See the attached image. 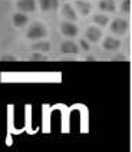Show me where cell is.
Wrapping results in <instances>:
<instances>
[{
  "mask_svg": "<svg viewBox=\"0 0 132 152\" xmlns=\"http://www.w3.org/2000/svg\"><path fill=\"white\" fill-rule=\"evenodd\" d=\"M46 36H48V29L40 22H34L27 29V37L32 39V40H40Z\"/></svg>",
  "mask_w": 132,
  "mask_h": 152,
  "instance_id": "1",
  "label": "cell"
},
{
  "mask_svg": "<svg viewBox=\"0 0 132 152\" xmlns=\"http://www.w3.org/2000/svg\"><path fill=\"white\" fill-rule=\"evenodd\" d=\"M126 30H128V23H126V20H124V19H115L111 23V32L114 34L121 36V34L126 33Z\"/></svg>",
  "mask_w": 132,
  "mask_h": 152,
  "instance_id": "2",
  "label": "cell"
},
{
  "mask_svg": "<svg viewBox=\"0 0 132 152\" xmlns=\"http://www.w3.org/2000/svg\"><path fill=\"white\" fill-rule=\"evenodd\" d=\"M60 32L62 34H65L66 37H75L78 34V26L73 22H62L60 23Z\"/></svg>",
  "mask_w": 132,
  "mask_h": 152,
  "instance_id": "3",
  "label": "cell"
},
{
  "mask_svg": "<svg viewBox=\"0 0 132 152\" xmlns=\"http://www.w3.org/2000/svg\"><path fill=\"white\" fill-rule=\"evenodd\" d=\"M102 48L105 50H109V52H115L121 48V40L116 39V37H112V36H106L105 40L102 43Z\"/></svg>",
  "mask_w": 132,
  "mask_h": 152,
  "instance_id": "4",
  "label": "cell"
},
{
  "mask_svg": "<svg viewBox=\"0 0 132 152\" xmlns=\"http://www.w3.org/2000/svg\"><path fill=\"white\" fill-rule=\"evenodd\" d=\"M85 36H86V39H88L89 42L98 43L99 40L102 39V30H100L99 27H93V26H91V27H88V29H86Z\"/></svg>",
  "mask_w": 132,
  "mask_h": 152,
  "instance_id": "5",
  "label": "cell"
},
{
  "mask_svg": "<svg viewBox=\"0 0 132 152\" xmlns=\"http://www.w3.org/2000/svg\"><path fill=\"white\" fill-rule=\"evenodd\" d=\"M60 52L65 53V55H78L79 53V46L72 40H66V42L62 43Z\"/></svg>",
  "mask_w": 132,
  "mask_h": 152,
  "instance_id": "6",
  "label": "cell"
},
{
  "mask_svg": "<svg viewBox=\"0 0 132 152\" xmlns=\"http://www.w3.org/2000/svg\"><path fill=\"white\" fill-rule=\"evenodd\" d=\"M17 9L22 13H29L36 9V0H19L17 1Z\"/></svg>",
  "mask_w": 132,
  "mask_h": 152,
  "instance_id": "7",
  "label": "cell"
},
{
  "mask_svg": "<svg viewBox=\"0 0 132 152\" xmlns=\"http://www.w3.org/2000/svg\"><path fill=\"white\" fill-rule=\"evenodd\" d=\"M75 7L76 10L82 15V16H86V15H89L92 10V6L88 3V1H83V0H78V1H75Z\"/></svg>",
  "mask_w": 132,
  "mask_h": 152,
  "instance_id": "8",
  "label": "cell"
},
{
  "mask_svg": "<svg viewBox=\"0 0 132 152\" xmlns=\"http://www.w3.org/2000/svg\"><path fill=\"white\" fill-rule=\"evenodd\" d=\"M62 16L66 17L69 22H75L76 20V12H75V9L69 4V3H66L63 4V7H62Z\"/></svg>",
  "mask_w": 132,
  "mask_h": 152,
  "instance_id": "9",
  "label": "cell"
},
{
  "mask_svg": "<svg viewBox=\"0 0 132 152\" xmlns=\"http://www.w3.org/2000/svg\"><path fill=\"white\" fill-rule=\"evenodd\" d=\"M33 52H42V53H48L50 50V43L46 40H36L32 45Z\"/></svg>",
  "mask_w": 132,
  "mask_h": 152,
  "instance_id": "10",
  "label": "cell"
},
{
  "mask_svg": "<svg viewBox=\"0 0 132 152\" xmlns=\"http://www.w3.org/2000/svg\"><path fill=\"white\" fill-rule=\"evenodd\" d=\"M40 9L43 12H50V10H56L59 6L58 0H39Z\"/></svg>",
  "mask_w": 132,
  "mask_h": 152,
  "instance_id": "11",
  "label": "cell"
},
{
  "mask_svg": "<svg viewBox=\"0 0 132 152\" xmlns=\"http://www.w3.org/2000/svg\"><path fill=\"white\" fill-rule=\"evenodd\" d=\"M99 9L105 13H112V12H115V1L114 0H100Z\"/></svg>",
  "mask_w": 132,
  "mask_h": 152,
  "instance_id": "12",
  "label": "cell"
},
{
  "mask_svg": "<svg viewBox=\"0 0 132 152\" xmlns=\"http://www.w3.org/2000/svg\"><path fill=\"white\" fill-rule=\"evenodd\" d=\"M29 22V19L26 16V13H15L13 15V25L16 26V27H22V26H25L26 23Z\"/></svg>",
  "mask_w": 132,
  "mask_h": 152,
  "instance_id": "13",
  "label": "cell"
},
{
  "mask_svg": "<svg viewBox=\"0 0 132 152\" xmlns=\"http://www.w3.org/2000/svg\"><path fill=\"white\" fill-rule=\"evenodd\" d=\"M93 22L98 26H100V27H105L109 23V16H106V13L105 15L103 13H98V15L93 16Z\"/></svg>",
  "mask_w": 132,
  "mask_h": 152,
  "instance_id": "14",
  "label": "cell"
},
{
  "mask_svg": "<svg viewBox=\"0 0 132 152\" xmlns=\"http://www.w3.org/2000/svg\"><path fill=\"white\" fill-rule=\"evenodd\" d=\"M30 58H32L33 60H46L48 59V56H46L45 53H42V52H33Z\"/></svg>",
  "mask_w": 132,
  "mask_h": 152,
  "instance_id": "15",
  "label": "cell"
},
{
  "mask_svg": "<svg viewBox=\"0 0 132 152\" xmlns=\"http://www.w3.org/2000/svg\"><path fill=\"white\" fill-rule=\"evenodd\" d=\"M122 10H124L125 13H129V12H131V0H124V3H122Z\"/></svg>",
  "mask_w": 132,
  "mask_h": 152,
  "instance_id": "16",
  "label": "cell"
},
{
  "mask_svg": "<svg viewBox=\"0 0 132 152\" xmlns=\"http://www.w3.org/2000/svg\"><path fill=\"white\" fill-rule=\"evenodd\" d=\"M79 45H81V48H82L85 52H88L89 49H91V46H89V43H88V40H85V39H81V42H79Z\"/></svg>",
  "mask_w": 132,
  "mask_h": 152,
  "instance_id": "17",
  "label": "cell"
}]
</instances>
